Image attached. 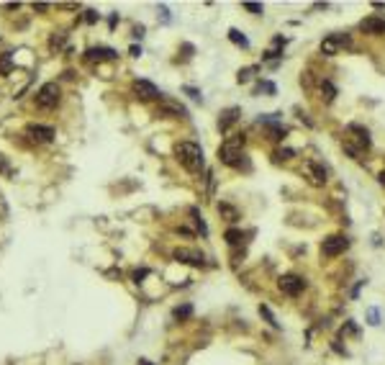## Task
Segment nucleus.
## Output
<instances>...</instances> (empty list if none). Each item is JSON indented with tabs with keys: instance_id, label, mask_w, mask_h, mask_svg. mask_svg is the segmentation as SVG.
Here are the masks:
<instances>
[{
	"instance_id": "obj_5",
	"label": "nucleus",
	"mask_w": 385,
	"mask_h": 365,
	"mask_svg": "<svg viewBox=\"0 0 385 365\" xmlns=\"http://www.w3.org/2000/svg\"><path fill=\"white\" fill-rule=\"evenodd\" d=\"M347 247H349V239L342 237V234H334V237H326L321 242V255L324 257H336V255H342Z\"/></svg>"
},
{
	"instance_id": "obj_31",
	"label": "nucleus",
	"mask_w": 385,
	"mask_h": 365,
	"mask_svg": "<svg viewBox=\"0 0 385 365\" xmlns=\"http://www.w3.org/2000/svg\"><path fill=\"white\" fill-rule=\"evenodd\" d=\"M149 270H137V273H134V281H137V283H142V278L147 275Z\"/></svg>"
},
{
	"instance_id": "obj_29",
	"label": "nucleus",
	"mask_w": 385,
	"mask_h": 365,
	"mask_svg": "<svg viewBox=\"0 0 385 365\" xmlns=\"http://www.w3.org/2000/svg\"><path fill=\"white\" fill-rule=\"evenodd\" d=\"M85 21H87V24H95V21H98V13H95V11H85Z\"/></svg>"
},
{
	"instance_id": "obj_25",
	"label": "nucleus",
	"mask_w": 385,
	"mask_h": 365,
	"mask_svg": "<svg viewBox=\"0 0 385 365\" xmlns=\"http://www.w3.org/2000/svg\"><path fill=\"white\" fill-rule=\"evenodd\" d=\"M241 8H244V11H249V13H254V16H260V13H262V6H260V3H241Z\"/></svg>"
},
{
	"instance_id": "obj_20",
	"label": "nucleus",
	"mask_w": 385,
	"mask_h": 365,
	"mask_svg": "<svg viewBox=\"0 0 385 365\" xmlns=\"http://www.w3.org/2000/svg\"><path fill=\"white\" fill-rule=\"evenodd\" d=\"M190 216H193V221H195V226L200 229L203 237H208V226H206V221H203V216L198 213V208H190Z\"/></svg>"
},
{
	"instance_id": "obj_21",
	"label": "nucleus",
	"mask_w": 385,
	"mask_h": 365,
	"mask_svg": "<svg viewBox=\"0 0 385 365\" xmlns=\"http://www.w3.org/2000/svg\"><path fill=\"white\" fill-rule=\"evenodd\" d=\"M190 314H193V306H190V304H185V306H177V309L172 311V316H175V319H188Z\"/></svg>"
},
{
	"instance_id": "obj_15",
	"label": "nucleus",
	"mask_w": 385,
	"mask_h": 365,
	"mask_svg": "<svg viewBox=\"0 0 385 365\" xmlns=\"http://www.w3.org/2000/svg\"><path fill=\"white\" fill-rule=\"evenodd\" d=\"M175 260H177V263H185V265L200 268V265H203V255H198V252H193V250H175Z\"/></svg>"
},
{
	"instance_id": "obj_26",
	"label": "nucleus",
	"mask_w": 385,
	"mask_h": 365,
	"mask_svg": "<svg viewBox=\"0 0 385 365\" xmlns=\"http://www.w3.org/2000/svg\"><path fill=\"white\" fill-rule=\"evenodd\" d=\"M260 311H262V314H265V319H267V321H270V324H273V327H278V321H275V316H273V311H270V309H267V306H262V309H260Z\"/></svg>"
},
{
	"instance_id": "obj_6",
	"label": "nucleus",
	"mask_w": 385,
	"mask_h": 365,
	"mask_svg": "<svg viewBox=\"0 0 385 365\" xmlns=\"http://www.w3.org/2000/svg\"><path fill=\"white\" fill-rule=\"evenodd\" d=\"M157 113H160V116H170V118H185V116H188V108H185L183 103L172 100V98H162Z\"/></svg>"
},
{
	"instance_id": "obj_9",
	"label": "nucleus",
	"mask_w": 385,
	"mask_h": 365,
	"mask_svg": "<svg viewBox=\"0 0 385 365\" xmlns=\"http://www.w3.org/2000/svg\"><path fill=\"white\" fill-rule=\"evenodd\" d=\"M342 44H349V36H342V34H331V36H326V39L321 41V54H326V57H334V54H336V49L342 47Z\"/></svg>"
},
{
	"instance_id": "obj_28",
	"label": "nucleus",
	"mask_w": 385,
	"mask_h": 365,
	"mask_svg": "<svg viewBox=\"0 0 385 365\" xmlns=\"http://www.w3.org/2000/svg\"><path fill=\"white\" fill-rule=\"evenodd\" d=\"M0 72H3V75H8V72H11V59H8V57L0 59Z\"/></svg>"
},
{
	"instance_id": "obj_4",
	"label": "nucleus",
	"mask_w": 385,
	"mask_h": 365,
	"mask_svg": "<svg viewBox=\"0 0 385 365\" xmlns=\"http://www.w3.org/2000/svg\"><path fill=\"white\" fill-rule=\"evenodd\" d=\"M303 175L308 178V183L311 185H316V188H321V185H326V167L324 165H319V162H313V160H308V162H303Z\"/></svg>"
},
{
	"instance_id": "obj_23",
	"label": "nucleus",
	"mask_w": 385,
	"mask_h": 365,
	"mask_svg": "<svg viewBox=\"0 0 385 365\" xmlns=\"http://www.w3.org/2000/svg\"><path fill=\"white\" fill-rule=\"evenodd\" d=\"M257 72V67H244V70H239V82H249V80H252V75Z\"/></svg>"
},
{
	"instance_id": "obj_17",
	"label": "nucleus",
	"mask_w": 385,
	"mask_h": 365,
	"mask_svg": "<svg viewBox=\"0 0 385 365\" xmlns=\"http://www.w3.org/2000/svg\"><path fill=\"white\" fill-rule=\"evenodd\" d=\"M229 39L234 41L236 47H241V49H249V39L239 31V29H229Z\"/></svg>"
},
{
	"instance_id": "obj_18",
	"label": "nucleus",
	"mask_w": 385,
	"mask_h": 365,
	"mask_svg": "<svg viewBox=\"0 0 385 365\" xmlns=\"http://www.w3.org/2000/svg\"><path fill=\"white\" fill-rule=\"evenodd\" d=\"M321 95H324L326 103H331V100L336 98V88H334V82H329V80L321 82Z\"/></svg>"
},
{
	"instance_id": "obj_22",
	"label": "nucleus",
	"mask_w": 385,
	"mask_h": 365,
	"mask_svg": "<svg viewBox=\"0 0 385 365\" xmlns=\"http://www.w3.org/2000/svg\"><path fill=\"white\" fill-rule=\"evenodd\" d=\"M270 134H273V139H285L288 129H285V126H278V124H273V126H270Z\"/></svg>"
},
{
	"instance_id": "obj_2",
	"label": "nucleus",
	"mask_w": 385,
	"mask_h": 365,
	"mask_svg": "<svg viewBox=\"0 0 385 365\" xmlns=\"http://www.w3.org/2000/svg\"><path fill=\"white\" fill-rule=\"evenodd\" d=\"M175 157H177V162L183 165L185 170H190V173L203 170V149L195 142H180L175 147Z\"/></svg>"
},
{
	"instance_id": "obj_10",
	"label": "nucleus",
	"mask_w": 385,
	"mask_h": 365,
	"mask_svg": "<svg viewBox=\"0 0 385 365\" xmlns=\"http://www.w3.org/2000/svg\"><path fill=\"white\" fill-rule=\"evenodd\" d=\"M347 132L354 134L352 139L357 142V149H370L372 139H370V132H367L365 126H359V124H349V126H347Z\"/></svg>"
},
{
	"instance_id": "obj_34",
	"label": "nucleus",
	"mask_w": 385,
	"mask_h": 365,
	"mask_svg": "<svg viewBox=\"0 0 385 365\" xmlns=\"http://www.w3.org/2000/svg\"><path fill=\"white\" fill-rule=\"evenodd\" d=\"M380 185H385V170H382V173H380Z\"/></svg>"
},
{
	"instance_id": "obj_11",
	"label": "nucleus",
	"mask_w": 385,
	"mask_h": 365,
	"mask_svg": "<svg viewBox=\"0 0 385 365\" xmlns=\"http://www.w3.org/2000/svg\"><path fill=\"white\" fill-rule=\"evenodd\" d=\"M116 57H118V52L110 49V47H93V49L85 52V59H90V62H110Z\"/></svg>"
},
{
	"instance_id": "obj_27",
	"label": "nucleus",
	"mask_w": 385,
	"mask_h": 365,
	"mask_svg": "<svg viewBox=\"0 0 385 365\" xmlns=\"http://www.w3.org/2000/svg\"><path fill=\"white\" fill-rule=\"evenodd\" d=\"M275 157H280V160H293V157H296V152H293V149H280Z\"/></svg>"
},
{
	"instance_id": "obj_14",
	"label": "nucleus",
	"mask_w": 385,
	"mask_h": 365,
	"mask_svg": "<svg viewBox=\"0 0 385 365\" xmlns=\"http://www.w3.org/2000/svg\"><path fill=\"white\" fill-rule=\"evenodd\" d=\"M359 29L365 31V34H375V36H380V34H385V18L370 16V18H365V21L359 24Z\"/></svg>"
},
{
	"instance_id": "obj_8",
	"label": "nucleus",
	"mask_w": 385,
	"mask_h": 365,
	"mask_svg": "<svg viewBox=\"0 0 385 365\" xmlns=\"http://www.w3.org/2000/svg\"><path fill=\"white\" fill-rule=\"evenodd\" d=\"M134 93H137L142 100H157L162 98V93L157 90V85L149 80H134Z\"/></svg>"
},
{
	"instance_id": "obj_12",
	"label": "nucleus",
	"mask_w": 385,
	"mask_h": 365,
	"mask_svg": "<svg viewBox=\"0 0 385 365\" xmlns=\"http://www.w3.org/2000/svg\"><path fill=\"white\" fill-rule=\"evenodd\" d=\"M239 116H241V108H236V105H234V108L221 111L218 113V129H221V132H229V129L239 121Z\"/></svg>"
},
{
	"instance_id": "obj_7",
	"label": "nucleus",
	"mask_w": 385,
	"mask_h": 365,
	"mask_svg": "<svg viewBox=\"0 0 385 365\" xmlns=\"http://www.w3.org/2000/svg\"><path fill=\"white\" fill-rule=\"evenodd\" d=\"M303 288H306V281L296 273H288L280 278V291L288 296H298V293H303Z\"/></svg>"
},
{
	"instance_id": "obj_16",
	"label": "nucleus",
	"mask_w": 385,
	"mask_h": 365,
	"mask_svg": "<svg viewBox=\"0 0 385 365\" xmlns=\"http://www.w3.org/2000/svg\"><path fill=\"white\" fill-rule=\"evenodd\" d=\"M218 213H221V219L231 221V224H236V221H239V211H236V206L226 203V201H221V203H218Z\"/></svg>"
},
{
	"instance_id": "obj_30",
	"label": "nucleus",
	"mask_w": 385,
	"mask_h": 365,
	"mask_svg": "<svg viewBox=\"0 0 385 365\" xmlns=\"http://www.w3.org/2000/svg\"><path fill=\"white\" fill-rule=\"evenodd\" d=\"M185 93H188L190 98H195V100H203V98H200V93H198L195 88H185Z\"/></svg>"
},
{
	"instance_id": "obj_32",
	"label": "nucleus",
	"mask_w": 385,
	"mask_h": 365,
	"mask_svg": "<svg viewBox=\"0 0 385 365\" xmlns=\"http://www.w3.org/2000/svg\"><path fill=\"white\" fill-rule=\"evenodd\" d=\"M370 324H380V321H377V311H375V309L370 311Z\"/></svg>"
},
{
	"instance_id": "obj_13",
	"label": "nucleus",
	"mask_w": 385,
	"mask_h": 365,
	"mask_svg": "<svg viewBox=\"0 0 385 365\" xmlns=\"http://www.w3.org/2000/svg\"><path fill=\"white\" fill-rule=\"evenodd\" d=\"M26 134L31 139H36V142H52L54 139V129L52 126H41V124H31L26 129Z\"/></svg>"
},
{
	"instance_id": "obj_35",
	"label": "nucleus",
	"mask_w": 385,
	"mask_h": 365,
	"mask_svg": "<svg viewBox=\"0 0 385 365\" xmlns=\"http://www.w3.org/2000/svg\"><path fill=\"white\" fill-rule=\"evenodd\" d=\"M139 365H152V362L149 360H139Z\"/></svg>"
},
{
	"instance_id": "obj_1",
	"label": "nucleus",
	"mask_w": 385,
	"mask_h": 365,
	"mask_svg": "<svg viewBox=\"0 0 385 365\" xmlns=\"http://www.w3.org/2000/svg\"><path fill=\"white\" fill-rule=\"evenodd\" d=\"M244 142H246L244 134L229 137V139H226V142L218 147V160H221L223 165L234 167V170H249L252 165H249V160H246V155H244Z\"/></svg>"
},
{
	"instance_id": "obj_24",
	"label": "nucleus",
	"mask_w": 385,
	"mask_h": 365,
	"mask_svg": "<svg viewBox=\"0 0 385 365\" xmlns=\"http://www.w3.org/2000/svg\"><path fill=\"white\" fill-rule=\"evenodd\" d=\"M62 44H64V34H54V36L49 39V47H52V49H59Z\"/></svg>"
},
{
	"instance_id": "obj_33",
	"label": "nucleus",
	"mask_w": 385,
	"mask_h": 365,
	"mask_svg": "<svg viewBox=\"0 0 385 365\" xmlns=\"http://www.w3.org/2000/svg\"><path fill=\"white\" fill-rule=\"evenodd\" d=\"M134 36L142 39V36H144V26H137V29H134Z\"/></svg>"
},
{
	"instance_id": "obj_19",
	"label": "nucleus",
	"mask_w": 385,
	"mask_h": 365,
	"mask_svg": "<svg viewBox=\"0 0 385 365\" xmlns=\"http://www.w3.org/2000/svg\"><path fill=\"white\" fill-rule=\"evenodd\" d=\"M241 239H244V231L241 229H229V231H226V242H229L231 247L241 245Z\"/></svg>"
},
{
	"instance_id": "obj_3",
	"label": "nucleus",
	"mask_w": 385,
	"mask_h": 365,
	"mask_svg": "<svg viewBox=\"0 0 385 365\" xmlns=\"http://www.w3.org/2000/svg\"><path fill=\"white\" fill-rule=\"evenodd\" d=\"M59 85L57 82H44L39 93H36V105L39 108H54V105L59 103Z\"/></svg>"
}]
</instances>
